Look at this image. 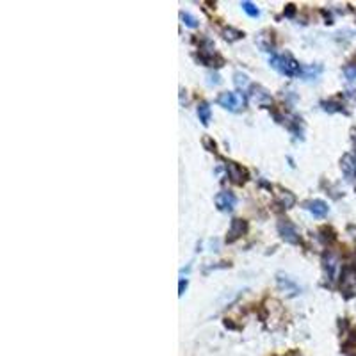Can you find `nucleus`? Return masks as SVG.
I'll return each instance as SVG.
<instances>
[{
  "label": "nucleus",
  "instance_id": "5",
  "mask_svg": "<svg viewBox=\"0 0 356 356\" xmlns=\"http://www.w3.org/2000/svg\"><path fill=\"white\" fill-rule=\"evenodd\" d=\"M278 234L282 235V239L285 242H288V244H299V241H301L296 226L288 219H282L278 223Z\"/></svg>",
  "mask_w": 356,
  "mask_h": 356
},
{
  "label": "nucleus",
  "instance_id": "7",
  "mask_svg": "<svg viewBox=\"0 0 356 356\" xmlns=\"http://www.w3.org/2000/svg\"><path fill=\"white\" fill-rule=\"evenodd\" d=\"M246 232H248V221L234 219V221H232V224H230V228H228L226 242H228V244H232V242H235L237 239H241L242 235H246Z\"/></svg>",
  "mask_w": 356,
  "mask_h": 356
},
{
  "label": "nucleus",
  "instance_id": "19",
  "mask_svg": "<svg viewBox=\"0 0 356 356\" xmlns=\"http://www.w3.org/2000/svg\"><path fill=\"white\" fill-rule=\"evenodd\" d=\"M235 84H237L239 88H246V86L249 84V80H248V77H246L244 73L237 71V73H235Z\"/></svg>",
  "mask_w": 356,
  "mask_h": 356
},
{
  "label": "nucleus",
  "instance_id": "2",
  "mask_svg": "<svg viewBox=\"0 0 356 356\" xmlns=\"http://www.w3.org/2000/svg\"><path fill=\"white\" fill-rule=\"evenodd\" d=\"M340 288H342L344 296L351 298L354 294L356 288V265L346 264L340 271Z\"/></svg>",
  "mask_w": 356,
  "mask_h": 356
},
{
  "label": "nucleus",
  "instance_id": "9",
  "mask_svg": "<svg viewBox=\"0 0 356 356\" xmlns=\"http://www.w3.org/2000/svg\"><path fill=\"white\" fill-rule=\"evenodd\" d=\"M303 205H305V208L312 214L313 217H324L326 214L329 212L328 203L322 200H310V201H305Z\"/></svg>",
  "mask_w": 356,
  "mask_h": 356
},
{
  "label": "nucleus",
  "instance_id": "14",
  "mask_svg": "<svg viewBox=\"0 0 356 356\" xmlns=\"http://www.w3.org/2000/svg\"><path fill=\"white\" fill-rule=\"evenodd\" d=\"M180 18H182V22L187 25V27H191V29H196L198 27V20L193 16V14H189V13H185V11H182V13H180Z\"/></svg>",
  "mask_w": 356,
  "mask_h": 356
},
{
  "label": "nucleus",
  "instance_id": "6",
  "mask_svg": "<svg viewBox=\"0 0 356 356\" xmlns=\"http://www.w3.org/2000/svg\"><path fill=\"white\" fill-rule=\"evenodd\" d=\"M216 207L219 208L221 212H232L237 205V198H235L234 193L230 191H221V193L216 194Z\"/></svg>",
  "mask_w": 356,
  "mask_h": 356
},
{
  "label": "nucleus",
  "instance_id": "12",
  "mask_svg": "<svg viewBox=\"0 0 356 356\" xmlns=\"http://www.w3.org/2000/svg\"><path fill=\"white\" fill-rule=\"evenodd\" d=\"M196 112H198V118H200V121L207 127L208 123H211V118H212V111H211V107H208V103L207 102H200Z\"/></svg>",
  "mask_w": 356,
  "mask_h": 356
},
{
  "label": "nucleus",
  "instance_id": "21",
  "mask_svg": "<svg viewBox=\"0 0 356 356\" xmlns=\"http://www.w3.org/2000/svg\"><path fill=\"white\" fill-rule=\"evenodd\" d=\"M185 288H187V280H180V288H178V294L180 296H182L183 294V290H185Z\"/></svg>",
  "mask_w": 356,
  "mask_h": 356
},
{
  "label": "nucleus",
  "instance_id": "17",
  "mask_svg": "<svg viewBox=\"0 0 356 356\" xmlns=\"http://www.w3.org/2000/svg\"><path fill=\"white\" fill-rule=\"evenodd\" d=\"M321 106H322L324 111H328V112H346L342 109V106H340V103H337V102H322Z\"/></svg>",
  "mask_w": 356,
  "mask_h": 356
},
{
  "label": "nucleus",
  "instance_id": "11",
  "mask_svg": "<svg viewBox=\"0 0 356 356\" xmlns=\"http://www.w3.org/2000/svg\"><path fill=\"white\" fill-rule=\"evenodd\" d=\"M340 167H342L347 180H354L356 178V155H351V153L344 155L342 160H340Z\"/></svg>",
  "mask_w": 356,
  "mask_h": 356
},
{
  "label": "nucleus",
  "instance_id": "20",
  "mask_svg": "<svg viewBox=\"0 0 356 356\" xmlns=\"http://www.w3.org/2000/svg\"><path fill=\"white\" fill-rule=\"evenodd\" d=\"M207 78H208V84L211 86H217V84H221V77L217 73H208L207 75Z\"/></svg>",
  "mask_w": 356,
  "mask_h": 356
},
{
  "label": "nucleus",
  "instance_id": "4",
  "mask_svg": "<svg viewBox=\"0 0 356 356\" xmlns=\"http://www.w3.org/2000/svg\"><path fill=\"white\" fill-rule=\"evenodd\" d=\"M322 269H324L326 280L333 282L337 276V269H339V257L333 251H324L322 253Z\"/></svg>",
  "mask_w": 356,
  "mask_h": 356
},
{
  "label": "nucleus",
  "instance_id": "16",
  "mask_svg": "<svg viewBox=\"0 0 356 356\" xmlns=\"http://www.w3.org/2000/svg\"><path fill=\"white\" fill-rule=\"evenodd\" d=\"M344 75L347 80H356V62H349L347 66H344Z\"/></svg>",
  "mask_w": 356,
  "mask_h": 356
},
{
  "label": "nucleus",
  "instance_id": "8",
  "mask_svg": "<svg viewBox=\"0 0 356 356\" xmlns=\"http://www.w3.org/2000/svg\"><path fill=\"white\" fill-rule=\"evenodd\" d=\"M226 171H228V175H230L232 182L239 183V185H242V183L248 180V171H246L242 166H239L237 162H232V160H228V162H226Z\"/></svg>",
  "mask_w": 356,
  "mask_h": 356
},
{
  "label": "nucleus",
  "instance_id": "1",
  "mask_svg": "<svg viewBox=\"0 0 356 356\" xmlns=\"http://www.w3.org/2000/svg\"><path fill=\"white\" fill-rule=\"evenodd\" d=\"M269 65L285 77H298L303 71L301 65L290 54H275L269 59Z\"/></svg>",
  "mask_w": 356,
  "mask_h": 356
},
{
  "label": "nucleus",
  "instance_id": "13",
  "mask_svg": "<svg viewBox=\"0 0 356 356\" xmlns=\"http://www.w3.org/2000/svg\"><path fill=\"white\" fill-rule=\"evenodd\" d=\"M241 7H242V11H244V13L248 14V16H251V18L260 16V9H258L253 2H241Z\"/></svg>",
  "mask_w": 356,
  "mask_h": 356
},
{
  "label": "nucleus",
  "instance_id": "15",
  "mask_svg": "<svg viewBox=\"0 0 356 356\" xmlns=\"http://www.w3.org/2000/svg\"><path fill=\"white\" fill-rule=\"evenodd\" d=\"M224 37H226L228 41H235V39H241V37H244V32L237 31V29L228 27L226 31H224Z\"/></svg>",
  "mask_w": 356,
  "mask_h": 356
},
{
  "label": "nucleus",
  "instance_id": "10",
  "mask_svg": "<svg viewBox=\"0 0 356 356\" xmlns=\"http://www.w3.org/2000/svg\"><path fill=\"white\" fill-rule=\"evenodd\" d=\"M249 98H251V102L257 103V106H269V103H271V95H269L262 86H253V88H251Z\"/></svg>",
  "mask_w": 356,
  "mask_h": 356
},
{
  "label": "nucleus",
  "instance_id": "3",
  "mask_svg": "<svg viewBox=\"0 0 356 356\" xmlns=\"http://www.w3.org/2000/svg\"><path fill=\"white\" fill-rule=\"evenodd\" d=\"M217 103H219L223 109L230 112H237L241 111L242 106H244V98H242L239 93H234V91H224L217 96Z\"/></svg>",
  "mask_w": 356,
  "mask_h": 356
},
{
  "label": "nucleus",
  "instance_id": "22",
  "mask_svg": "<svg viewBox=\"0 0 356 356\" xmlns=\"http://www.w3.org/2000/svg\"><path fill=\"white\" fill-rule=\"evenodd\" d=\"M294 11H296V7L292 6V4H288V6H287V16H292V14H294Z\"/></svg>",
  "mask_w": 356,
  "mask_h": 356
},
{
  "label": "nucleus",
  "instance_id": "18",
  "mask_svg": "<svg viewBox=\"0 0 356 356\" xmlns=\"http://www.w3.org/2000/svg\"><path fill=\"white\" fill-rule=\"evenodd\" d=\"M294 201H296V198L292 196L288 191H283V194H282V203H283V207L285 208H290L292 205H294Z\"/></svg>",
  "mask_w": 356,
  "mask_h": 356
}]
</instances>
